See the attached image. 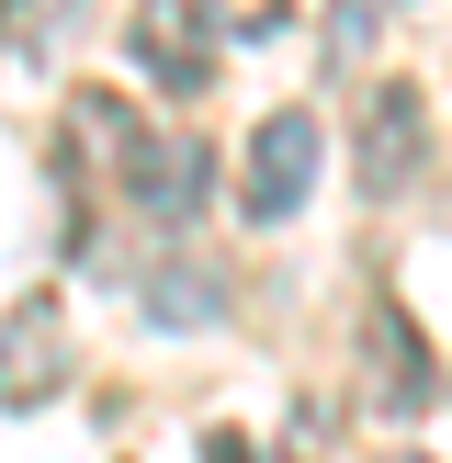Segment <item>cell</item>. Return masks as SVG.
Masks as SVG:
<instances>
[{"label": "cell", "instance_id": "obj_11", "mask_svg": "<svg viewBox=\"0 0 452 463\" xmlns=\"http://www.w3.org/2000/svg\"><path fill=\"white\" fill-rule=\"evenodd\" d=\"M396 463H419V452H396Z\"/></svg>", "mask_w": 452, "mask_h": 463}, {"label": "cell", "instance_id": "obj_5", "mask_svg": "<svg viewBox=\"0 0 452 463\" xmlns=\"http://www.w3.org/2000/svg\"><path fill=\"white\" fill-rule=\"evenodd\" d=\"M429 339H419V317L396 306V294H373L362 306V396L373 407H429Z\"/></svg>", "mask_w": 452, "mask_h": 463}, {"label": "cell", "instance_id": "obj_2", "mask_svg": "<svg viewBox=\"0 0 452 463\" xmlns=\"http://www.w3.org/2000/svg\"><path fill=\"white\" fill-rule=\"evenodd\" d=\"M125 45H136V68H147L170 102H193V90L215 80V23H203V0H136Z\"/></svg>", "mask_w": 452, "mask_h": 463}, {"label": "cell", "instance_id": "obj_7", "mask_svg": "<svg viewBox=\"0 0 452 463\" xmlns=\"http://www.w3.org/2000/svg\"><path fill=\"white\" fill-rule=\"evenodd\" d=\"M68 384V328H57V306H12L0 317V407H45Z\"/></svg>", "mask_w": 452, "mask_h": 463}, {"label": "cell", "instance_id": "obj_6", "mask_svg": "<svg viewBox=\"0 0 452 463\" xmlns=\"http://www.w3.org/2000/svg\"><path fill=\"white\" fill-rule=\"evenodd\" d=\"M136 147H147V125H136L125 90H68V113H57V158H68L80 181H125Z\"/></svg>", "mask_w": 452, "mask_h": 463}, {"label": "cell", "instance_id": "obj_3", "mask_svg": "<svg viewBox=\"0 0 452 463\" xmlns=\"http://www.w3.org/2000/svg\"><path fill=\"white\" fill-rule=\"evenodd\" d=\"M203 193H215V147H203V136H147V147L125 158V181H113V203H136L147 226H193Z\"/></svg>", "mask_w": 452, "mask_h": 463}, {"label": "cell", "instance_id": "obj_9", "mask_svg": "<svg viewBox=\"0 0 452 463\" xmlns=\"http://www.w3.org/2000/svg\"><path fill=\"white\" fill-rule=\"evenodd\" d=\"M203 23H215V34H238V45H271L294 23V0H203Z\"/></svg>", "mask_w": 452, "mask_h": 463}, {"label": "cell", "instance_id": "obj_4", "mask_svg": "<svg viewBox=\"0 0 452 463\" xmlns=\"http://www.w3.org/2000/svg\"><path fill=\"white\" fill-rule=\"evenodd\" d=\"M419 170H429V102H419L407 80H384L373 102H362V193L396 203Z\"/></svg>", "mask_w": 452, "mask_h": 463}, {"label": "cell", "instance_id": "obj_8", "mask_svg": "<svg viewBox=\"0 0 452 463\" xmlns=\"http://www.w3.org/2000/svg\"><path fill=\"white\" fill-rule=\"evenodd\" d=\"M136 317H158V328H215L226 283L203 260H158V271H136Z\"/></svg>", "mask_w": 452, "mask_h": 463}, {"label": "cell", "instance_id": "obj_10", "mask_svg": "<svg viewBox=\"0 0 452 463\" xmlns=\"http://www.w3.org/2000/svg\"><path fill=\"white\" fill-rule=\"evenodd\" d=\"M203 463H260V441H238V430H203Z\"/></svg>", "mask_w": 452, "mask_h": 463}, {"label": "cell", "instance_id": "obj_1", "mask_svg": "<svg viewBox=\"0 0 452 463\" xmlns=\"http://www.w3.org/2000/svg\"><path fill=\"white\" fill-rule=\"evenodd\" d=\"M306 193H316V113L283 102V113H260V136H249L238 203H249V226H283V215H306Z\"/></svg>", "mask_w": 452, "mask_h": 463}]
</instances>
